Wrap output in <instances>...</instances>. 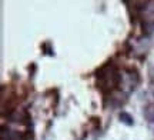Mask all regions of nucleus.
<instances>
[{"mask_svg":"<svg viewBox=\"0 0 154 140\" xmlns=\"http://www.w3.org/2000/svg\"><path fill=\"white\" fill-rule=\"evenodd\" d=\"M120 120L121 122H124V123L126 124H128V126H131L133 123H134V122H133V117L131 116H130V114H128V113H120Z\"/></svg>","mask_w":154,"mask_h":140,"instance_id":"1","label":"nucleus"}]
</instances>
